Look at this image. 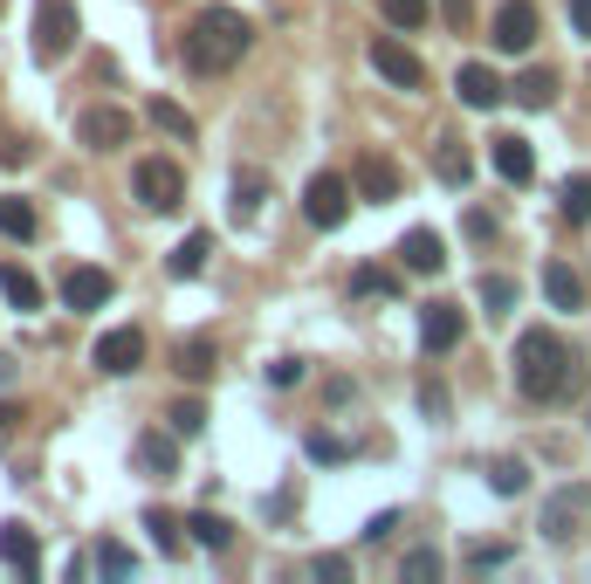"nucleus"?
Listing matches in <instances>:
<instances>
[{"label": "nucleus", "instance_id": "obj_4", "mask_svg": "<svg viewBox=\"0 0 591 584\" xmlns=\"http://www.w3.org/2000/svg\"><path fill=\"white\" fill-rule=\"evenodd\" d=\"M76 0H42L35 8V62H62L76 48Z\"/></svg>", "mask_w": 591, "mask_h": 584}, {"label": "nucleus", "instance_id": "obj_39", "mask_svg": "<svg viewBox=\"0 0 591 584\" xmlns=\"http://www.w3.org/2000/svg\"><path fill=\"white\" fill-rule=\"evenodd\" d=\"M468 564H475V571H496V564H509V543H468Z\"/></svg>", "mask_w": 591, "mask_h": 584}, {"label": "nucleus", "instance_id": "obj_34", "mask_svg": "<svg viewBox=\"0 0 591 584\" xmlns=\"http://www.w3.org/2000/svg\"><path fill=\"white\" fill-rule=\"evenodd\" d=\"M303 454H310V461H323V468H330V461H351V440H338V434H323V426H317V434L303 440Z\"/></svg>", "mask_w": 591, "mask_h": 584}, {"label": "nucleus", "instance_id": "obj_44", "mask_svg": "<svg viewBox=\"0 0 591 584\" xmlns=\"http://www.w3.org/2000/svg\"><path fill=\"white\" fill-rule=\"evenodd\" d=\"M468 234L488 241V234H496V214H481V207H475V214H468Z\"/></svg>", "mask_w": 591, "mask_h": 584}, {"label": "nucleus", "instance_id": "obj_38", "mask_svg": "<svg viewBox=\"0 0 591 584\" xmlns=\"http://www.w3.org/2000/svg\"><path fill=\"white\" fill-rule=\"evenodd\" d=\"M151 124H159L166 138H193V117L179 111V104H166V96H159V104H151Z\"/></svg>", "mask_w": 591, "mask_h": 584}, {"label": "nucleus", "instance_id": "obj_32", "mask_svg": "<svg viewBox=\"0 0 591 584\" xmlns=\"http://www.w3.org/2000/svg\"><path fill=\"white\" fill-rule=\"evenodd\" d=\"M166 420H172V434H179V440H193L200 426H207V405H200V399H172V413H166Z\"/></svg>", "mask_w": 591, "mask_h": 584}, {"label": "nucleus", "instance_id": "obj_43", "mask_svg": "<svg viewBox=\"0 0 591 584\" xmlns=\"http://www.w3.org/2000/svg\"><path fill=\"white\" fill-rule=\"evenodd\" d=\"M317 577H351V557H317Z\"/></svg>", "mask_w": 591, "mask_h": 584}, {"label": "nucleus", "instance_id": "obj_35", "mask_svg": "<svg viewBox=\"0 0 591 584\" xmlns=\"http://www.w3.org/2000/svg\"><path fill=\"white\" fill-rule=\"evenodd\" d=\"M90 564L124 577V571H138V550H132V543H96V557H90Z\"/></svg>", "mask_w": 591, "mask_h": 584}, {"label": "nucleus", "instance_id": "obj_23", "mask_svg": "<svg viewBox=\"0 0 591 584\" xmlns=\"http://www.w3.org/2000/svg\"><path fill=\"white\" fill-rule=\"evenodd\" d=\"M544 296L557 302V310H584V283H578V275L564 268V262H550V268H544Z\"/></svg>", "mask_w": 591, "mask_h": 584}, {"label": "nucleus", "instance_id": "obj_15", "mask_svg": "<svg viewBox=\"0 0 591 584\" xmlns=\"http://www.w3.org/2000/svg\"><path fill=\"white\" fill-rule=\"evenodd\" d=\"M454 96L468 111H496L502 104V76L488 69V62H461V76H454Z\"/></svg>", "mask_w": 591, "mask_h": 584}, {"label": "nucleus", "instance_id": "obj_25", "mask_svg": "<svg viewBox=\"0 0 591 584\" xmlns=\"http://www.w3.org/2000/svg\"><path fill=\"white\" fill-rule=\"evenodd\" d=\"M207 255H214V234H186L172 248V275H179V283H193V275L207 268Z\"/></svg>", "mask_w": 591, "mask_h": 584}, {"label": "nucleus", "instance_id": "obj_7", "mask_svg": "<svg viewBox=\"0 0 591 584\" xmlns=\"http://www.w3.org/2000/svg\"><path fill=\"white\" fill-rule=\"evenodd\" d=\"M90 358H96V371H111V378H132V371L145 365V330H132V323H124V330H104Z\"/></svg>", "mask_w": 591, "mask_h": 584}, {"label": "nucleus", "instance_id": "obj_31", "mask_svg": "<svg viewBox=\"0 0 591 584\" xmlns=\"http://www.w3.org/2000/svg\"><path fill=\"white\" fill-rule=\"evenodd\" d=\"M481 310H488V317L516 310V283H509V275H481Z\"/></svg>", "mask_w": 591, "mask_h": 584}, {"label": "nucleus", "instance_id": "obj_45", "mask_svg": "<svg viewBox=\"0 0 591 584\" xmlns=\"http://www.w3.org/2000/svg\"><path fill=\"white\" fill-rule=\"evenodd\" d=\"M571 28H578V35H591V0H571Z\"/></svg>", "mask_w": 591, "mask_h": 584}, {"label": "nucleus", "instance_id": "obj_3", "mask_svg": "<svg viewBox=\"0 0 591 584\" xmlns=\"http://www.w3.org/2000/svg\"><path fill=\"white\" fill-rule=\"evenodd\" d=\"M132 193H138V207H151V214H179V207H186V172H179L172 159H138Z\"/></svg>", "mask_w": 591, "mask_h": 584}, {"label": "nucleus", "instance_id": "obj_46", "mask_svg": "<svg viewBox=\"0 0 591 584\" xmlns=\"http://www.w3.org/2000/svg\"><path fill=\"white\" fill-rule=\"evenodd\" d=\"M21 420H29V413H21V405H0V440H8V434H14Z\"/></svg>", "mask_w": 591, "mask_h": 584}, {"label": "nucleus", "instance_id": "obj_28", "mask_svg": "<svg viewBox=\"0 0 591 584\" xmlns=\"http://www.w3.org/2000/svg\"><path fill=\"white\" fill-rule=\"evenodd\" d=\"M378 8H385V21H393V28H406V35H413V28H427L433 0H378Z\"/></svg>", "mask_w": 591, "mask_h": 584}, {"label": "nucleus", "instance_id": "obj_41", "mask_svg": "<svg viewBox=\"0 0 591 584\" xmlns=\"http://www.w3.org/2000/svg\"><path fill=\"white\" fill-rule=\"evenodd\" d=\"M441 14H447V28H468V21H475V0H441Z\"/></svg>", "mask_w": 591, "mask_h": 584}, {"label": "nucleus", "instance_id": "obj_47", "mask_svg": "<svg viewBox=\"0 0 591 584\" xmlns=\"http://www.w3.org/2000/svg\"><path fill=\"white\" fill-rule=\"evenodd\" d=\"M0 14H8V0H0Z\"/></svg>", "mask_w": 591, "mask_h": 584}, {"label": "nucleus", "instance_id": "obj_30", "mask_svg": "<svg viewBox=\"0 0 591 584\" xmlns=\"http://www.w3.org/2000/svg\"><path fill=\"white\" fill-rule=\"evenodd\" d=\"M145 529H151V543H159V557H179L186 550V537H179V523L166 509H145Z\"/></svg>", "mask_w": 591, "mask_h": 584}, {"label": "nucleus", "instance_id": "obj_20", "mask_svg": "<svg viewBox=\"0 0 591 584\" xmlns=\"http://www.w3.org/2000/svg\"><path fill=\"white\" fill-rule=\"evenodd\" d=\"M35 207H29V199H21V193H0V234H8V241H35Z\"/></svg>", "mask_w": 591, "mask_h": 584}, {"label": "nucleus", "instance_id": "obj_9", "mask_svg": "<svg viewBox=\"0 0 591 584\" xmlns=\"http://www.w3.org/2000/svg\"><path fill=\"white\" fill-rule=\"evenodd\" d=\"M406 193V172H399V159H385V151H365L357 159V199H399Z\"/></svg>", "mask_w": 591, "mask_h": 584}, {"label": "nucleus", "instance_id": "obj_40", "mask_svg": "<svg viewBox=\"0 0 591 584\" xmlns=\"http://www.w3.org/2000/svg\"><path fill=\"white\" fill-rule=\"evenodd\" d=\"M296 378H303V358H275L269 365V386H296Z\"/></svg>", "mask_w": 591, "mask_h": 584}, {"label": "nucleus", "instance_id": "obj_13", "mask_svg": "<svg viewBox=\"0 0 591 584\" xmlns=\"http://www.w3.org/2000/svg\"><path fill=\"white\" fill-rule=\"evenodd\" d=\"M262 199H269V172L262 165H235V180H227V214L248 227L254 214H262Z\"/></svg>", "mask_w": 591, "mask_h": 584}, {"label": "nucleus", "instance_id": "obj_18", "mask_svg": "<svg viewBox=\"0 0 591 584\" xmlns=\"http://www.w3.org/2000/svg\"><path fill=\"white\" fill-rule=\"evenodd\" d=\"M132 461H138V474H151V481H172L179 474V447H172V434H138V447H132Z\"/></svg>", "mask_w": 591, "mask_h": 584}, {"label": "nucleus", "instance_id": "obj_2", "mask_svg": "<svg viewBox=\"0 0 591 584\" xmlns=\"http://www.w3.org/2000/svg\"><path fill=\"white\" fill-rule=\"evenodd\" d=\"M248 48H254L248 14H235V8H207V14H193V28H186V62H193L200 76L235 69Z\"/></svg>", "mask_w": 591, "mask_h": 584}, {"label": "nucleus", "instance_id": "obj_27", "mask_svg": "<svg viewBox=\"0 0 591 584\" xmlns=\"http://www.w3.org/2000/svg\"><path fill=\"white\" fill-rule=\"evenodd\" d=\"M433 172H441L447 186H468V172H475L468 145H461V138H441V151H433Z\"/></svg>", "mask_w": 591, "mask_h": 584}, {"label": "nucleus", "instance_id": "obj_37", "mask_svg": "<svg viewBox=\"0 0 591 584\" xmlns=\"http://www.w3.org/2000/svg\"><path fill=\"white\" fill-rule=\"evenodd\" d=\"M399 577H406V584H427V577H441V550H406Z\"/></svg>", "mask_w": 591, "mask_h": 584}, {"label": "nucleus", "instance_id": "obj_6", "mask_svg": "<svg viewBox=\"0 0 591 584\" xmlns=\"http://www.w3.org/2000/svg\"><path fill=\"white\" fill-rule=\"evenodd\" d=\"M372 69H378L393 90H420V83H427V62H420L399 35H378V42H372Z\"/></svg>", "mask_w": 591, "mask_h": 584}, {"label": "nucleus", "instance_id": "obj_24", "mask_svg": "<svg viewBox=\"0 0 591 584\" xmlns=\"http://www.w3.org/2000/svg\"><path fill=\"white\" fill-rule=\"evenodd\" d=\"M186 529H193V543H200V550H227V543H235V523L214 516V509H193Z\"/></svg>", "mask_w": 591, "mask_h": 584}, {"label": "nucleus", "instance_id": "obj_22", "mask_svg": "<svg viewBox=\"0 0 591 584\" xmlns=\"http://www.w3.org/2000/svg\"><path fill=\"white\" fill-rule=\"evenodd\" d=\"M172 365H179V378H193V386H200V378H214V337H186L172 351Z\"/></svg>", "mask_w": 591, "mask_h": 584}, {"label": "nucleus", "instance_id": "obj_29", "mask_svg": "<svg viewBox=\"0 0 591 584\" xmlns=\"http://www.w3.org/2000/svg\"><path fill=\"white\" fill-rule=\"evenodd\" d=\"M564 220H571V227H584V220H591V172L564 180Z\"/></svg>", "mask_w": 591, "mask_h": 584}, {"label": "nucleus", "instance_id": "obj_36", "mask_svg": "<svg viewBox=\"0 0 591 584\" xmlns=\"http://www.w3.org/2000/svg\"><path fill=\"white\" fill-rule=\"evenodd\" d=\"M351 296H399V275H385V268H357V275H351Z\"/></svg>", "mask_w": 591, "mask_h": 584}, {"label": "nucleus", "instance_id": "obj_11", "mask_svg": "<svg viewBox=\"0 0 591 584\" xmlns=\"http://www.w3.org/2000/svg\"><path fill=\"white\" fill-rule=\"evenodd\" d=\"M0 564L14 577H42V543H35L29 523H0Z\"/></svg>", "mask_w": 591, "mask_h": 584}, {"label": "nucleus", "instance_id": "obj_33", "mask_svg": "<svg viewBox=\"0 0 591 584\" xmlns=\"http://www.w3.org/2000/svg\"><path fill=\"white\" fill-rule=\"evenodd\" d=\"M488 489H496V495H523L530 489V468L523 461H496V468H488Z\"/></svg>", "mask_w": 591, "mask_h": 584}, {"label": "nucleus", "instance_id": "obj_12", "mask_svg": "<svg viewBox=\"0 0 591 584\" xmlns=\"http://www.w3.org/2000/svg\"><path fill=\"white\" fill-rule=\"evenodd\" d=\"M399 262L413 275H441L447 268V241L433 234V227H406V234H399Z\"/></svg>", "mask_w": 591, "mask_h": 584}, {"label": "nucleus", "instance_id": "obj_14", "mask_svg": "<svg viewBox=\"0 0 591 584\" xmlns=\"http://www.w3.org/2000/svg\"><path fill=\"white\" fill-rule=\"evenodd\" d=\"M591 509V489H584V481H571V489H557L550 502H544V537L550 543H564V537H571V523Z\"/></svg>", "mask_w": 591, "mask_h": 584}, {"label": "nucleus", "instance_id": "obj_42", "mask_svg": "<svg viewBox=\"0 0 591 584\" xmlns=\"http://www.w3.org/2000/svg\"><path fill=\"white\" fill-rule=\"evenodd\" d=\"M393 529H399V516H393V509H378V516L365 523V543H378V537H393Z\"/></svg>", "mask_w": 591, "mask_h": 584}, {"label": "nucleus", "instance_id": "obj_8", "mask_svg": "<svg viewBox=\"0 0 591 584\" xmlns=\"http://www.w3.org/2000/svg\"><path fill=\"white\" fill-rule=\"evenodd\" d=\"M76 138H83L90 151H117L124 138H132V117H124L117 104H90L83 117H76Z\"/></svg>", "mask_w": 591, "mask_h": 584}, {"label": "nucleus", "instance_id": "obj_5", "mask_svg": "<svg viewBox=\"0 0 591 584\" xmlns=\"http://www.w3.org/2000/svg\"><path fill=\"white\" fill-rule=\"evenodd\" d=\"M303 220H310V227H323V234L351 220V186L338 180V172H317V180L303 186Z\"/></svg>", "mask_w": 591, "mask_h": 584}, {"label": "nucleus", "instance_id": "obj_1", "mask_svg": "<svg viewBox=\"0 0 591 584\" xmlns=\"http://www.w3.org/2000/svg\"><path fill=\"white\" fill-rule=\"evenodd\" d=\"M516 392L530 405H557V399H571L578 392V358H571V344L557 337V330H523L516 337Z\"/></svg>", "mask_w": 591, "mask_h": 584}, {"label": "nucleus", "instance_id": "obj_26", "mask_svg": "<svg viewBox=\"0 0 591 584\" xmlns=\"http://www.w3.org/2000/svg\"><path fill=\"white\" fill-rule=\"evenodd\" d=\"M0 296H8L14 310H42V283H35L29 268H14V262L0 268Z\"/></svg>", "mask_w": 591, "mask_h": 584}, {"label": "nucleus", "instance_id": "obj_17", "mask_svg": "<svg viewBox=\"0 0 591 584\" xmlns=\"http://www.w3.org/2000/svg\"><path fill=\"white\" fill-rule=\"evenodd\" d=\"M111 275L104 268H69L62 275V302H69V310H104V302H111Z\"/></svg>", "mask_w": 591, "mask_h": 584}, {"label": "nucleus", "instance_id": "obj_21", "mask_svg": "<svg viewBox=\"0 0 591 584\" xmlns=\"http://www.w3.org/2000/svg\"><path fill=\"white\" fill-rule=\"evenodd\" d=\"M516 104H523V111H550V104H557V76H550V69H523V76H516Z\"/></svg>", "mask_w": 591, "mask_h": 584}, {"label": "nucleus", "instance_id": "obj_16", "mask_svg": "<svg viewBox=\"0 0 591 584\" xmlns=\"http://www.w3.org/2000/svg\"><path fill=\"white\" fill-rule=\"evenodd\" d=\"M461 330H468V317H461L454 302H427V310H420V344L427 351H454Z\"/></svg>", "mask_w": 591, "mask_h": 584}, {"label": "nucleus", "instance_id": "obj_19", "mask_svg": "<svg viewBox=\"0 0 591 584\" xmlns=\"http://www.w3.org/2000/svg\"><path fill=\"white\" fill-rule=\"evenodd\" d=\"M496 172H502L509 186H530V180H536V151H530V138H516V131L496 138Z\"/></svg>", "mask_w": 591, "mask_h": 584}, {"label": "nucleus", "instance_id": "obj_10", "mask_svg": "<svg viewBox=\"0 0 591 584\" xmlns=\"http://www.w3.org/2000/svg\"><path fill=\"white\" fill-rule=\"evenodd\" d=\"M530 42H536V8L530 0H502L496 8V48L502 56H523Z\"/></svg>", "mask_w": 591, "mask_h": 584}]
</instances>
